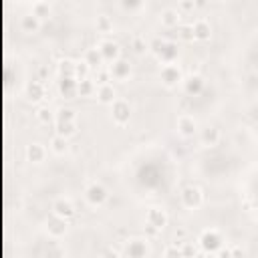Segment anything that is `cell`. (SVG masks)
Segmentation results:
<instances>
[{"instance_id":"cell-1","label":"cell","mask_w":258,"mask_h":258,"mask_svg":"<svg viewBox=\"0 0 258 258\" xmlns=\"http://www.w3.org/2000/svg\"><path fill=\"white\" fill-rule=\"evenodd\" d=\"M198 242H200V246H202V250H204L206 254H216V252L224 246V238H222V234H220L218 230H214V228L204 230Z\"/></svg>"},{"instance_id":"cell-2","label":"cell","mask_w":258,"mask_h":258,"mask_svg":"<svg viewBox=\"0 0 258 258\" xmlns=\"http://www.w3.org/2000/svg\"><path fill=\"white\" fill-rule=\"evenodd\" d=\"M179 198H181V204H183L185 208L196 210V208H200V206H202V202H204V191H202L198 185L189 183V185H185V187L181 189Z\"/></svg>"},{"instance_id":"cell-3","label":"cell","mask_w":258,"mask_h":258,"mask_svg":"<svg viewBox=\"0 0 258 258\" xmlns=\"http://www.w3.org/2000/svg\"><path fill=\"white\" fill-rule=\"evenodd\" d=\"M107 198H109V191H107V187H105L103 183L93 181V183H89L87 189H85V200H87L91 206H103V204L107 202Z\"/></svg>"},{"instance_id":"cell-4","label":"cell","mask_w":258,"mask_h":258,"mask_svg":"<svg viewBox=\"0 0 258 258\" xmlns=\"http://www.w3.org/2000/svg\"><path fill=\"white\" fill-rule=\"evenodd\" d=\"M147 254H149L147 238H131L125 244V256L127 258H147Z\"/></svg>"},{"instance_id":"cell-5","label":"cell","mask_w":258,"mask_h":258,"mask_svg":"<svg viewBox=\"0 0 258 258\" xmlns=\"http://www.w3.org/2000/svg\"><path fill=\"white\" fill-rule=\"evenodd\" d=\"M111 117H113V121L117 123V125H127L129 123V119H131V107H129V103L127 101H123V99H117L113 105H111Z\"/></svg>"},{"instance_id":"cell-6","label":"cell","mask_w":258,"mask_h":258,"mask_svg":"<svg viewBox=\"0 0 258 258\" xmlns=\"http://www.w3.org/2000/svg\"><path fill=\"white\" fill-rule=\"evenodd\" d=\"M159 77H161V83H163L165 87H175L177 83L183 81V73H181V69H179L175 62H173V64H163Z\"/></svg>"},{"instance_id":"cell-7","label":"cell","mask_w":258,"mask_h":258,"mask_svg":"<svg viewBox=\"0 0 258 258\" xmlns=\"http://www.w3.org/2000/svg\"><path fill=\"white\" fill-rule=\"evenodd\" d=\"M99 50H101L103 60L109 62V64L115 62L117 58H121V48H119V44H117L115 40H111V38L101 40V42H99Z\"/></svg>"},{"instance_id":"cell-8","label":"cell","mask_w":258,"mask_h":258,"mask_svg":"<svg viewBox=\"0 0 258 258\" xmlns=\"http://www.w3.org/2000/svg\"><path fill=\"white\" fill-rule=\"evenodd\" d=\"M145 222H147V226H153L161 232L167 226V214L161 208H149L145 214Z\"/></svg>"},{"instance_id":"cell-9","label":"cell","mask_w":258,"mask_h":258,"mask_svg":"<svg viewBox=\"0 0 258 258\" xmlns=\"http://www.w3.org/2000/svg\"><path fill=\"white\" fill-rule=\"evenodd\" d=\"M109 71H111V77L113 79H117V81H125L129 75H131V64H129V60L127 58H117L115 62H111L109 64Z\"/></svg>"},{"instance_id":"cell-10","label":"cell","mask_w":258,"mask_h":258,"mask_svg":"<svg viewBox=\"0 0 258 258\" xmlns=\"http://www.w3.org/2000/svg\"><path fill=\"white\" fill-rule=\"evenodd\" d=\"M177 54H179L177 42H173V40H165V44H163L161 52L157 54V58H159L163 64H173L175 58H177Z\"/></svg>"},{"instance_id":"cell-11","label":"cell","mask_w":258,"mask_h":258,"mask_svg":"<svg viewBox=\"0 0 258 258\" xmlns=\"http://www.w3.org/2000/svg\"><path fill=\"white\" fill-rule=\"evenodd\" d=\"M46 230L52 236H62L67 232V220L60 218V216H56L54 212H50V216L46 218Z\"/></svg>"},{"instance_id":"cell-12","label":"cell","mask_w":258,"mask_h":258,"mask_svg":"<svg viewBox=\"0 0 258 258\" xmlns=\"http://www.w3.org/2000/svg\"><path fill=\"white\" fill-rule=\"evenodd\" d=\"M191 26H194V38H196V40H208V38L212 36V24H210V20H206V18H196V20L191 22Z\"/></svg>"},{"instance_id":"cell-13","label":"cell","mask_w":258,"mask_h":258,"mask_svg":"<svg viewBox=\"0 0 258 258\" xmlns=\"http://www.w3.org/2000/svg\"><path fill=\"white\" fill-rule=\"evenodd\" d=\"M58 93L64 99H75L79 97V81L77 79H60L58 81Z\"/></svg>"},{"instance_id":"cell-14","label":"cell","mask_w":258,"mask_h":258,"mask_svg":"<svg viewBox=\"0 0 258 258\" xmlns=\"http://www.w3.org/2000/svg\"><path fill=\"white\" fill-rule=\"evenodd\" d=\"M97 99L105 105H113L117 101V89L113 83H107V85H99L97 87Z\"/></svg>"},{"instance_id":"cell-15","label":"cell","mask_w":258,"mask_h":258,"mask_svg":"<svg viewBox=\"0 0 258 258\" xmlns=\"http://www.w3.org/2000/svg\"><path fill=\"white\" fill-rule=\"evenodd\" d=\"M220 137H222V133H220V129H218L216 125H206V127L202 129V133H200L202 143L208 145V147L218 145V143H220Z\"/></svg>"},{"instance_id":"cell-16","label":"cell","mask_w":258,"mask_h":258,"mask_svg":"<svg viewBox=\"0 0 258 258\" xmlns=\"http://www.w3.org/2000/svg\"><path fill=\"white\" fill-rule=\"evenodd\" d=\"M26 157L30 161H34V163H40L46 157V147L42 143H38V141H32V143L26 145Z\"/></svg>"},{"instance_id":"cell-17","label":"cell","mask_w":258,"mask_h":258,"mask_svg":"<svg viewBox=\"0 0 258 258\" xmlns=\"http://www.w3.org/2000/svg\"><path fill=\"white\" fill-rule=\"evenodd\" d=\"M52 212H54L56 216L64 218V220H69V218L75 216V208H73V204H71L69 200H64V198H58V200L52 204Z\"/></svg>"},{"instance_id":"cell-18","label":"cell","mask_w":258,"mask_h":258,"mask_svg":"<svg viewBox=\"0 0 258 258\" xmlns=\"http://www.w3.org/2000/svg\"><path fill=\"white\" fill-rule=\"evenodd\" d=\"M26 95H28V99L30 101H40V99H44L46 97V89H44V83L42 81H30L28 85H26Z\"/></svg>"},{"instance_id":"cell-19","label":"cell","mask_w":258,"mask_h":258,"mask_svg":"<svg viewBox=\"0 0 258 258\" xmlns=\"http://www.w3.org/2000/svg\"><path fill=\"white\" fill-rule=\"evenodd\" d=\"M196 129H198V123H196L194 117H189V115H181V117L177 119V131H179L181 135L191 137V135L196 133Z\"/></svg>"},{"instance_id":"cell-20","label":"cell","mask_w":258,"mask_h":258,"mask_svg":"<svg viewBox=\"0 0 258 258\" xmlns=\"http://www.w3.org/2000/svg\"><path fill=\"white\" fill-rule=\"evenodd\" d=\"M179 8H165L161 12V24L167 28H177L179 26Z\"/></svg>"},{"instance_id":"cell-21","label":"cell","mask_w":258,"mask_h":258,"mask_svg":"<svg viewBox=\"0 0 258 258\" xmlns=\"http://www.w3.org/2000/svg\"><path fill=\"white\" fill-rule=\"evenodd\" d=\"M93 71L95 69H99V67H103V56H101V50H99V46H93V48H87L85 50V58H83Z\"/></svg>"},{"instance_id":"cell-22","label":"cell","mask_w":258,"mask_h":258,"mask_svg":"<svg viewBox=\"0 0 258 258\" xmlns=\"http://www.w3.org/2000/svg\"><path fill=\"white\" fill-rule=\"evenodd\" d=\"M183 87H185V93L187 95H200L204 91V79L200 75H191L183 81Z\"/></svg>"},{"instance_id":"cell-23","label":"cell","mask_w":258,"mask_h":258,"mask_svg":"<svg viewBox=\"0 0 258 258\" xmlns=\"http://www.w3.org/2000/svg\"><path fill=\"white\" fill-rule=\"evenodd\" d=\"M75 71H77V62L75 60H71V58L58 60V75H60V79H77Z\"/></svg>"},{"instance_id":"cell-24","label":"cell","mask_w":258,"mask_h":258,"mask_svg":"<svg viewBox=\"0 0 258 258\" xmlns=\"http://www.w3.org/2000/svg\"><path fill=\"white\" fill-rule=\"evenodd\" d=\"M50 149H52L54 153H58V155L67 153V149H69V137L54 133V135L50 137Z\"/></svg>"},{"instance_id":"cell-25","label":"cell","mask_w":258,"mask_h":258,"mask_svg":"<svg viewBox=\"0 0 258 258\" xmlns=\"http://www.w3.org/2000/svg\"><path fill=\"white\" fill-rule=\"evenodd\" d=\"M20 26H22V30L32 32V30H36V28L40 26V18H38L34 12H26V14L20 18Z\"/></svg>"},{"instance_id":"cell-26","label":"cell","mask_w":258,"mask_h":258,"mask_svg":"<svg viewBox=\"0 0 258 258\" xmlns=\"http://www.w3.org/2000/svg\"><path fill=\"white\" fill-rule=\"evenodd\" d=\"M54 133L64 135V137L75 135L77 133V121H56L54 123Z\"/></svg>"},{"instance_id":"cell-27","label":"cell","mask_w":258,"mask_h":258,"mask_svg":"<svg viewBox=\"0 0 258 258\" xmlns=\"http://www.w3.org/2000/svg\"><path fill=\"white\" fill-rule=\"evenodd\" d=\"M93 93H97V83L93 81V77L81 79L79 81V97H91Z\"/></svg>"},{"instance_id":"cell-28","label":"cell","mask_w":258,"mask_h":258,"mask_svg":"<svg viewBox=\"0 0 258 258\" xmlns=\"http://www.w3.org/2000/svg\"><path fill=\"white\" fill-rule=\"evenodd\" d=\"M93 81L97 83V87H99V85H107V83H111V81H113V77H111L109 67H99V69H95Z\"/></svg>"},{"instance_id":"cell-29","label":"cell","mask_w":258,"mask_h":258,"mask_svg":"<svg viewBox=\"0 0 258 258\" xmlns=\"http://www.w3.org/2000/svg\"><path fill=\"white\" fill-rule=\"evenodd\" d=\"M36 119H38V123H42V125H50L52 119H56V115L50 111V107L40 105V107L36 109Z\"/></svg>"},{"instance_id":"cell-30","label":"cell","mask_w":258,"mask_h":258,"mask_svg":"<svg viewBox=\"0 0 258 258\" xmlns=\"http://www.w3.org/2000/svg\"><path fill=\"white\" fill-rule=\"evenodd\" d=\"M97 30L99 32H111L113 30V20L107 14H99L97 16Z\"/></svg>"},{"instance_id":"cell-31","label":"cell","mask_w":258,"mask_h":258,"mask_svg":"<svg viewBox=\"0 0 258 258\" xmlns=\"http://www.w3.org/2000/svg\"><path fill=\"white\" fill-rule=\"evenodd\" d=\"M129 44H131V50H133L135 54H141V52H145V50L149 48V44H147L145 38H141V36H133Z\"/></svg>"},{"instance_id":"cell-32","label":"cell","mask_w":258,"mask_h":258,"mask_svg":"<svg viewBox=\"0 0 258 258\" xmlns=\"http://www.w3.org/2000/svg\"><path fill=\"white\" fill-rule=\"evenodd\" d=\"M30 12H34L38 18H44V16L50 14V4H48V2H34Z\"/></svg>"},{"instance_id":"cell-33","label":"cell","mask_w":258,"mask_h":258,"mask_svg":"<svg viewBox=\"0 0 258 258\" xmlns=\"http://www.w3.org/2000/svg\"><path fill=\"white\" fill-rule=\"evenodd\" d=\"M91 71H93V69H91L85 60H79V62H77V71H75L77 81H81V79H89V77H91V75H89Z\"/></svg>"},{"instance_id":"cell-34","label":"cell","mask_w":258,"mask_h":258,"mask_svg":"<svg viewBox=\"0 0 258 258\" xmlns=\"http://www.w3.org/2000/svg\"><path fill=\"white\" fill-rule=\"evenodd\" d=\"M56 121H77V113L71 107H62L56 111Z\"/></svg>"},{"instance_id":"cell-35","label":"cell","mask_w":258,"mask_h":258,"mask_svg":"<svg viewBox=\"0 0 258 258\" xmlns=\"http://www.w3.org/2000/svg\"><path fill=\"white\" fill-rule=\"evenodd\" d=\"M177 34L181 40H196L194 38V26L191 24H179L177 26Z\"/></svg>"},{"instance_id":"cell-36","label":"cell","mask_w":258,"mask_h":258,"mask_svg":"<svg viewBox=\"0 0 258 258\" xmlns=\"http://www.w3.org/2000/svg\"><path fill=\"white\" fill-rule=\"evenodd\" d=\"M181 254H183V258H196L198 256V248H196V244L194 242H181Z\"/></svg>"},{"instance_id":"cell-37","label":"cell","mask_w":258,"mask_h":258,"mask_svg":"<svg viewBox=\"0 0 258 258\" xmlns=\"http://www.w3.org/2000/svg\"><path fill=\"white\" fill-rule=\"evenodd\" d=\"M163 258H183V254H181V248H179L177 244H173V246H167V248H165V254H163Z\"/></svg>"},{"instance_id":"cell-38","label":"cell","mask_w":258,"mask_h":258,"mask_svg":"<svg viewBox=\"0 0 258 258\" xmlns=\"http://www.w3.org/2000/svg\"><path fill=\"white\" fill-rule=\"evenodd\" d=\"M163 44H165V40L157 36V38H153V40L149 42V48H151L155 54H159V52H161V48H163Z\"/></svg>"},{"instance_id":"cell-39","label":"cell","mask_w":258,"mask_h":258,"mask_svg":"<svg viewBox=\"0 0 258 258\" xmlns=\"http://www.w3.org/2000/svg\"><path fill=\"white\" fill-rule=\"evenodd\" d=\"M216 256H218V258H232V246H228V248L222 246V248L216 252Z\"/></svg>"},{"instance_id":"cell-40","label":"cell","mask_w":258,"mask_h":258,"mask_svg":"<svg viewBox=\"0 0 258 258\" xmlns=\"http://www.w3.org/2000/svg\"><path fill=\"white\" fill-rule=\"evenodd\" d=\"M101 258H121V256H119V252H117V250H113V248H107V250H103Z\"/></svg>"},{"instance_id":"cell-41","label":"cell","mask_w":258,"mask_h":258,"mask_svg":"<svg viewBox=\"0 0 258 258\" xmlns=\"http://www.w3.org/2000/svg\"><path fill=\"white\" fill-rule=\"evenodd\" d=\"M232 258H244V250L240 246H232Z\"/></svg>"},{"instance_id":"cell-42","label":"cell","mask_w":258,"mask_h":258,"mask_svg":"<svg viewBox=\"0 0 258 258\" xmlns=\"http://www.w3.org/2000/svg\"><path fill=\"white\" fill-rule=\"evenodd\" d=\"M196 6H198L196 2H187V0H185V2H179V8H181V10H194Z\"/></svg>"},{"instance_id":"cell-43","label":"cell","mask_w":258,"mask_h":258,"mask_svg":"<svg viewBox=\"0 0 258 258\" xmlns=\"http://www.w3.org/2000/svg\"><path fill=\"white\" fill-rule=\"evenodd\" d=\"M121 6H123V8H127V10H133V8H139V6H141V2H123Z\"/></svg>"},{"instance_id":"cell-44","label":"cell","mask_w":258,"mask_h":258,"mask_svg":"<svg viewBox=\"0 0 258 258\" xmlns=\"http://www.w3.org/2000/svg\"><path fill=\"white\" fill-rule=\"evenodd\" d=\"M145 232H147V236H157L159 234V230L153 228V226H145Z\"/></svg>"},{"instance_id":"cell-45","label":"cell","mask_w":258,"mask_h":258,"mask_svg":"<svg viewBox=\"0 0 258 258\" xmlns=\"http://www.w3.org/2000/svg\"><path fill=\"white\" fill-rule=\"evenodd\" d=\"M204 258H218V256H216V254H206Z\"/></svg>"}]
</instances>
